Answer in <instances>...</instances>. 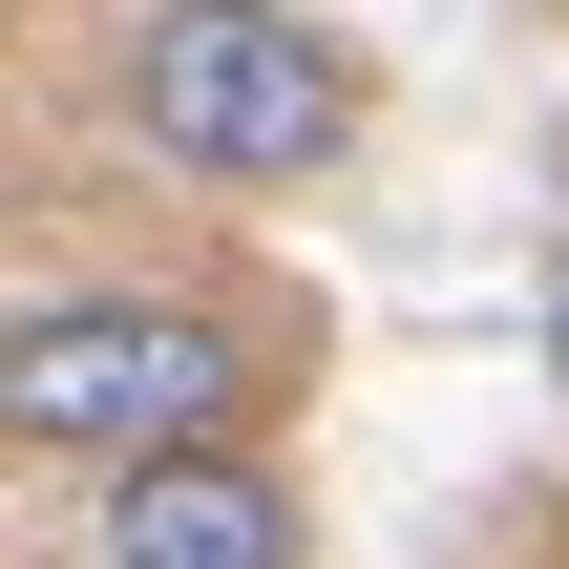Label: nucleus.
<instances>
[{
  "label": "nucleus",
  "mask_w": 569,
  "mask_h": 569,
  "mask_svg": "<svg viewBox=\"0 0 569 569\" xmlns=\"http://www.w3.org/2000/svg\"><path fill=\"white\" fill-rule=\"evenodd\" d=\"M106 106H127V148L190 169V190H317L380 84H359V42H338L317 0H148L127 63H106Z\"/></svg>",
  "instance_id": "1"
},
{
  "label": "nucleus",
  "mask_w": 569,
  "mask_h": 569,
  "mask_svg": "<svg viewBox=\"0 0 569 569\" xmlns=\"http://www.w3.org/2000/svg\"><path fill=\"white\" fill-rule=\"evenodd\" d=\"M253 401H274V359L211 317V296H42V317H0V443H42V465H169V443H253Z\"/></svg>",
  "instance_id": "2"
},
{
  "label": "nucleus",
  "mask_w": 569,
  "mask_h": 569,
  "mask_svg": "<svg viewBox=\"0 0 569 569\" xmlns=\"http://www.w3.org/2000/svg\"><path fill=\"white\" fill-rule=\"evenodd\" d=\"M296 486H274V443H169V465H127L106 486V569H296Z\"/></svg>",
  "instance_id": "3"
},
{
  "label": "nucleus",
  "mask_w": 569,
  "mask_h": 569,
  "mask_svg": "<svg viewBox=\"0 0 569 569\" xmlns=\"http://www.w3.org/2000/svg\"><path fill=\"white\" fill-rule=\"evenodd\" d=\"M549 359H569V274H549Z\"/></svg>",
  "instance_id": "4"
},
{
  "label": "nucleus",
  "mask_w": 569,
  "mask_h": 569,
  "mask_svg": "<svg viewBox=\"0 0 569 569\" xmlns=\"http://www.w3.org/2000/svg\"><path fill=\"white\" fill-rule=\"evenodd\" d=\"M0 21H21V0H0Z\"/></svg>",
  "instance_id": "5"
}]
</instances>
